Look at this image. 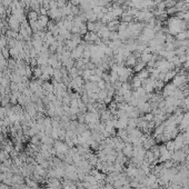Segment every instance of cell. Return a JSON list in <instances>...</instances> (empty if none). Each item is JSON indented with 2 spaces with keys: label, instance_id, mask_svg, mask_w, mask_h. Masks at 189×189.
<instances>
[{
  "label": "cell",
  "instance_id": "obj_1",
  "mask_svg": "<svg viewBox=\"0 0 189 189\" xmlns=\"http://www.w3.org/2000/svg\"><path fill=\"white\" fill-rule=\"evenodd\" d=\"M54 148H55V150L57 151V154H65L66 155L67 152L69 151V146L62 141H58V140L55 141Z\"/></svg>",
  "mask_w": 189,
  "mask_h": 189
},
{
  "label": "cell",
  "instance_id": "obj_11",
  "mask_svg": "<svg viewBox=\"0 0 189 189\" xmlns=\"http://www.w3.org/2000/svg\"><path fill=\"white\" fill-rule=\"evenodd\" d=\"M1 55L3 56V58L8 59V58H9V56H10V52H9V50H8V49H6V48H2V49H1Z\"/></svg>",
  "mask_w": 189,
  "mask_h": 189
},
{
  "label": "cell",
  "instance_id": "obj_12",
  "mask_svg": "<svg viewBox=\"0 0 189 189\" xmlns=\"http://www.w3.org/2000/svg\"><path fill=\"white\" fill-rule=\"evenodd\" d=\"M69 1H70V3H71L73 6H77V5H79V3H80V1H81V0H69Z\"/></svg>",
  "mask_w": 189,
  "mask_h": 189
},
{
  "label": "cell",
  "instance_id": "obj_6",
  "mask_svg": "<svg viewBox=\"0 0 189 189\" xmlns=\"http://www.w3.org/2000/svg\"><path fill=\"white\" fill-rule=\"evenodd\" d=\"M137 77H138L141 81H144V80H146V79L149 78V76H150V73H149V71L147 70V68H145L144 70H141V71H139L138 73H137Z\"/></svg>",
  "mask_w": 189,
  "mask_h": 189
},
{
  "label": "cell",
  "instance_id": "obj_8",
  "mask_svg": "<svg viewBox=\"0 0 189 189\" xmlns=\"http://www.w3.org/2000/svg\"><path fill=\"white\" fill-rule=\"evenodd\" d=\"M38 15H37V12L36 11H31V12H29V15H28V19H29V21L30 22H36L38 20Z\"/></svg>",
  "mask_w": 189,
  "mask_h": 189
},
{
  "label": "cell",
  "instance_id": "obj_10",
  "mask_svg": "<svg viewBox=\"0 0 189 189\" xmlns=\"http://www.w3.org/2000/svg\"><path fill=\"white\" fill-rule=\"evenodd\" d=\"M9 90H10V92H17V91H19V90H18V84H16V82H10Z\"/></svg>",
  "mask_w": 189,
  "mask_h": 189
},
{
  "label": "cell",
  "instance_id": "obj_3",
  "mask_svg": "<svg viewBox=\"0 0 189 189\" xmlns=\"http://www.w3.org/2000/svg\"><path fill=\"white\" fill-rule=\"evenodd\" d=\"M146 66H147V63L144 62L142 60L138 59V60H137V62H136V65L134 66V73H138L139 71H141V70L145 69Z\"/></svg>",
  "mask_w": 189,
  "mask_h": 189
},
{
  "label": "cell",
  "instance_id": "obj_9",
  "mask_svg": "<svg viewBox=\"0 0 189 189\" xmlns=\"http://www.w3.org/2000/svg\"><path fill=\"white\" fill-rule=\"evenodd\" d=\"M166 12H167L168 16H173V15H176L178 12V10L175 6L173 7H169V8H166Z\"/></svg>",
  "mask_w": 189,
  "mask_h": 189
},
{
  "label": "cell",
  "instance_id": "obj_4",
  "mask_svg": "<svg viewBox=\"0 0 189 189\" xmlns=\"http://www.w3.org/2000/svg\"><path fill=\"white\" fill-rule=\"evenodd\" d=\"M137 58L132 54H130L129 56L127 57L126 59H125V63H126V67H134L137 62Z\"/></svg>",
  "mask_w": 189,
  "mask_h": 189
},
{
  "label": "cell",
  "instance_id": "obj_7",
  "mask_svg": "<svg viewBox=\"0 0 189 189\" xmlns=\"http://www.w3.org/2000/svg\"><path fill=\"white\" fill-rule=\"evenodd\" d=\"M9 23H10V27L15 30H18L19 28V19L17 18L16 16H12L11 18L9 19Z\"/></svg>",
  "mask_w": 189,
  "mask_h": 189
},
{
  "label": "cell",
  "instance_id": "obj_2",
  "mask_svg": "<svg viewBox=\"0 0 189 189\" xmlns=\"http://www.w3.org/2000/svg\"><path fill=\"white\" fill-rule=\"evenodd\" d=\"M121 152L123 154V156L127 158H131L132 157V154H134V146L131 144H126L125 147L123 148Z\"/></svg>",
  "mask_w": 189,
  "mask_h": 189
},
{
  "label": "cell",
  "instance_id": "obj_5",
  "mask_svg": "<svg viewBox=\"0 0 189 189\" xmlns=\"http://www.w3.org/2000/svg\"><path fill=\"white\" fill-rule=\"evenodd\" d=\"M42 89H44L46 94H49V92H54V85L50 81H44L42 82Z\"/></svg>",
  "mask_w": 189,
  "mask_h": 189
}]
</instances>
